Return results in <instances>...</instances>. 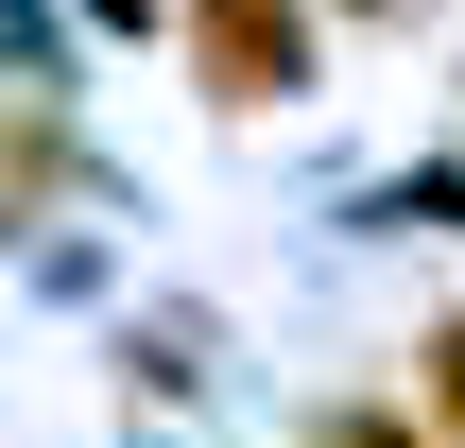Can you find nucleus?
Instances as JSON below:
<instances>
[{"label":"nucleus","mask_w":465,"mask_h":448,"mask_svg":"<svg viewBox=\"0 0 465 448\" xmlns=\"http://www.w3.org/2000/svg\"><path fill=\"white\" fill-rule=\"evenodd\" d=\"M293 69H311V17L293 0H207V86L224 104H276Z\"/></svg>","instance_id":"nucleus-1"},{"label":"nucleus","mask_w":465,"mask_h":448,"mask_svg":"<svg viewBox=\"0 0 465 448\" xmlns=\"http://www.w3.org/2000/svg\"><path fill=\"white\" fill-rule=\"evenodd\" d=\"M431 397H449V414H465V328H449V345H431Z\"/></svg>","instance_id":"nucleus-2"}]
</instances>
